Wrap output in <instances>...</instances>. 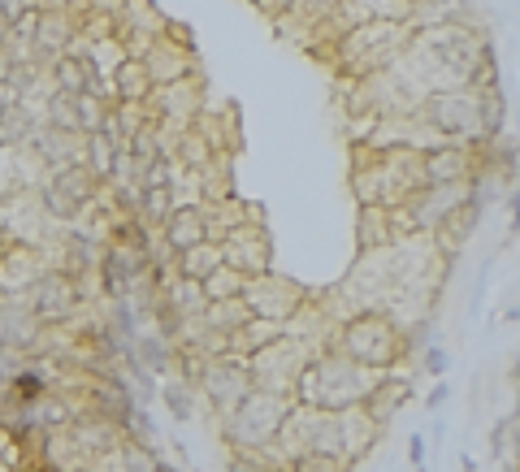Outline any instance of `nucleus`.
Segmentation results:
<instances>
[{"label": "nucleus", "instance_id": "nucleus-1", "mask_svg": "<svg viewBox=\"0 0 520 472\" xmlns=\"http://www.w3.org/2000/svg\"><path fill=\"white\" fill-rule=\"evenodd\" d=\"M334 351H343L347 360H356L360 369L386 373L390 364H399V356L408 351V334L395 325V317L386 312H351L334 334Z\"/></svg>", "mask_w": 520, "mask_h": 472}, {"label": "nucleus", "instance_id": "nucleus-2", "mask_svg": "<svg viewBox=\"0 0 520 472\" xmlns=\"http://www.w3.org/2000/svg\"><path fill=\"white\" fill-rule=\"evenodd\" d=\"M286 412H291V399L286 395H273V390H256L252 386L234 408L221 412V438H226L234 451L256 455V451L273 447Z\"/></svg>", "mask_w": 520, "mask_h": 472}, {"label": "nucleus", "instance_id": "nucleus-3", "mask_svg": "<svg viewBox=\"0 0 520 472\" xmlns=\"http://www.w3.org/2000/svg\"><path fill=\"white\" fill-rule=\"evenodd\" d=\"M22 299H26L31 317L44 325V330H61V325L74 321L78 308L87 304V299L78 295V282L70 278V273H61V269H44V273H39V278L22 291Z\"/></svg>", "mask_w": 520, "mask_h": 472}, {"label": "nucleus", "instance_id": "nucleus-4", "mask_svg": "<svg viewBox=\"0 0 520 472\" xmlns=\"http://www.w3.org/2000/svg\"><path fill=\"white\" fill-rule=\"evenodd\" d=\"M191 386L200 390V399L213 412H226L252 390V377H247V364L239 356H208Z\"/></svg>", "mask_w": 520, "mask_h": 472}, {"label": "nucleus", "instance_id": "nucleus-5", "mask_svg": "<svg viewBox=\"0 0 520 472\" xmlns=\"http://www.w3.org/2000/svg\"><path fill=\"white\" fill-rule=\"evenodd\" d=\"M243 299H247V308L256 312V317H269V321H295L299 317V308H304V291H299L295 282H286L278 278V273H256V278H247L243 286Z\"/></svg>", "mask_w": 520, "mask_h": 472}, {"label": "nucleus", "instance_id": "nucleus-6", "mask_svg": "<svg viewBox=\"0 0 520 472\" xmlns=\"http://www.w3.org/2000/svg\"><path fill=\"white\" fill-rule=\"evenodd\" d=\"M221 256H226V265L230 269H239L247 273V278H256V273H269V256H273V247H269V234L260 221H243V226H234L221 234Z\"/></svg>", "mask_w": 520, "mask_h": 472}, {"label": "nucleus", "instance_id": "nucleus-7", "mask_svg": "<svg viewBox=\"0 0 520 472\" xmlns=\"http://www.w3.org/2000/svg\"><path fill=\"white\" fill-rule=\"evenodd\" d=\"M44 269H48L44 247L13 243V239L0 243V295H22Z\"/></svg>", "mask_w": 520, "mask_h": 472}, {"label": "nucleus", "instance_id": "nucleus-8", "mask_svg": "<svg viewBox=\"0 0 520 472\" xmlns=\"http://www.w3.org/2000/svg\"><path fill=\"white\" fill-rule=\"evenodd\" d=\"M78 35V13L70 9H39V18H35V31H31V52H35V61H52V57H61L65 48H70V39Z\"/></svg>", "mask_w": 520, "mask_h": 472}, {"label": "nucleus", "instance_id": "nucleus-9", "mask_svg": "<svg viewBox=\"0 0 520 472\" xmlns=\"http://www.w3.org/2000/svg\"><path fill=\"white\" fill-rule=\"evenodd\" d=\"M156 234H161V243H165L169 256H178V252H187V247L204 243L208 239L204 204H174V213L165 217V226L156 230Z\"/></svg>", "mask_w": 520, "mask_h": 472}, {"label": "nucleus", "instance_id": "nucleus-10", "mask_svg": "<svg viewBox=\"0 0 520 472\" xmlns=\"http://www.w3.org/2000/svg\"><path fill=\"white\" fill-rule=\"evenodd\" d=\"M48 87L61 91V96H83V91L96 87V74H91V65L83 57L61 52V57L48 61Z\"/></svg>", "mask_w": 520, "mask_h": 472}, {"label": "nucleus", "instance_id": "nucleus-11", "mask_svg": "<svg viewBox=\"0 0 520 472\" xmlns=\"http://www.w3.org/2000/svg\"><path fill=\"white\" fill-rule=\"evenodd\" d=\"M109 87H113V104H143V100L152 96V74H148V65H143V61L126 57L113 70Z\"/></svg>", "mask_w": 520, "mask_h": 472}, {"label": "nucleus", "instance_id": "nucleus-12", "mask_svg": "<svg viewBox=\"0 0 520 472\" xmlns=\"http://www.w3.org/2000/svg\"><path fill=\"white\" fill-rule=\"evenodd\" d=\"M217 265H226L217 239H204V243H195V247H187V252L174 256V273H178V278H191V282H204Z\"/></svg>", "mask_w": 520, "mask_h": 472}, {"label": "nucleus", "instance_id": "nucleus-13", "mask_svg": "<svg viewBox=\"0 0 520 472\" xmlns=\"http://www.w3.org/2000/svg\"><path fill=\"white\" fill-rule=\"evenodd\" d=\"M39 117L26 109V104H0V143L5 148H26V139H31V130H35Z\"/></svg>", "mask_w": 520, "mask_h": 472}, {"label": "nucleus", "instance_id": "nucleus-14", "mask_svg": "<svg viewBox=\"0 0 520 472\" xmlns=\"http://www.w3.org/2000/svg\"><path fill=\"white\" fill-rule=\"evenodd\" d=\"M169 213H174V191H169V187H139V195H135V217L143 221V226H148V230H161Z\"/></svg>", "mask_w": 520, "mask_h": 472}, {"label": "nucleus", "instance_id": "nucleus-15", "mask_svg": "<svg viewBox=\"0 0 520 472\" xmlns=\"http://www.w3.org/2000/svg\"><path fill=\"white\" fill-rule=\"evenodd\" d=\"M161 403L169 408V416H174V421H191V416H195V403H200V390H195L191 382H182V377H169V382L161 386Z\"/></svg>", "mask_w": 520, "mask_h": 472}, {"label": "nucleus", "instance_id": "nucleus-16", "mask_svg": "<svg viewBox=\"0 0 520 472\" xmlns=\"http://www.w3.org/2000/svg\"><path fill=\"white\" fill-rule=\"evenodd\" d=\"M200 286H204V299H234V295H243L247 273L230 269V265H217V269L208 273V278H204Z\"/></svg>", "mask_w": 520, "mask_h": 472}, {"label": "nucleus", "instance_id": "nucleus-17", "mask_svg": "<svg viewBox=\"0 0 520 472\" xmlns=\"http://www.w3.org/2000/svg\"><path fill=\"white\" fill-rule=\"evenodd\" d=\"M278 472H351L347 460H334V455H317V451H299L286 455L278 464Z\"/></svg>", "mask_w": 520, "mask_h": 472}, {"label": "nucleus", "instance_id": "nucleus-18", "mask_svg": "<svg viewBox=\"0 0 520 472\" xmlns=\"http://www.w3.org/2000/svg\"><path fill=\"white\" fill-rule=\"evenodd\" d=\"M516 429H520V421H516V412H507L499 425H494V455H507V460H516Z\"/></svg>", "mask_w": 520, "mask_h": 472}, {"label": "nucleus", "instance_id": "nucleus-19", "mask_svg": "<svg viewBox=\"0 0 520 472\" xmlns=\"http://www.w3.org/2000/svg\"><path fill=\"white\" fill-rule=\"evenodd\" d=\"M408 447H412V451H408V460H412L416 468H425V438H421V434H412Z\"/></svg>", "mask_w": 520, "mask_h": 472}, {"label": "nucleus", "instance_id": "nucleus-20", "mask_svg": "<svg viewBox=\"0 0 520 472\" xmlns=\"http://www.w3.org/2000/svg\"><path fill=\"white\" fill-rule=\"evenodd\" d=\"M425 369H429V373H442V369H447V356H442L438 347H429V351H425Z\"/></svg>", "mask_w": 520, "mask_h": 472}, {"label": "nucleus", "instance_id": "nucleus-21", "mask_svg": "<svg viewBox=\"0 0 520 472\" xmlns=\"http://www.w3.org/2000/svg\"><path fill=\"white\" fill-rule=\"evenodd\" d=\"M447 395H451V386L442 382V386H434V395H429V408H438V403H447Z\"/></svg>", "mask_w": 520, "mask_h": 472}, {"label": "nucleus", "instance_id": "nucleus-22", "mask_svg": "<svg viewBox=\"0 0 520 472\" xmlns=\"http://www.w3.org/2000/svg\"><path fill=\"white\" fill-rule=\"evenodd\" d=\"M61 5L70 9V13H83V9H87V0H61Z\"/></svg>", "mask_w": 520, "mask_h": 472}, {"label": "nucleus", "instance_id": "nucleus-23", "mask_svg": "<svg viewBox=\"0 0 520 472\" xmlns=\"http://www.w3.org/2000/svg\"><path fill=\"white\" fill-rule=\"evenodd\" d=\"M503 472H516V460H507V468Z\"/></svg>", "mask_w": 520, "mask_h": 472}]
</instances>
